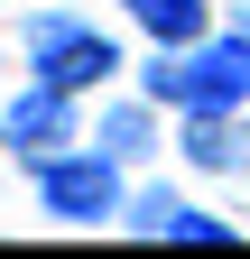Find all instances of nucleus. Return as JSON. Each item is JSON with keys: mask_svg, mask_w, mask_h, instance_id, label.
Listing matches in <instances>:
<instances>
[{"mask_svg": "<svg viewBox=\"0 0 250 259\" xmlns=\"http://www.w3.org/2000/svg\"><path fill=\"white\" fill-rule=\"evenodd\" d=\"M139 93L158 111H250V37L204 28L195 47H158L139 65Z\"/></svg>", "mask_w": 250, "mask_h": 259, "instance_id": "1", "label": "nucleus"}, {"mask_svg": "<svg viewBox=\"0 0 250 259\" xmlns=\"http://www.w3.org/2000/svg\"><path fill=\"white\" fill-rule=\"evenodd\" d=\"M130 65H120L111 28L102 19H74V10H37L28 19V83H56V93H111Z\"/></svg>", "mask_w": 250, "mask_h": 259, "instance_id": "2", "label": "nucleus"}, {"mask_svg": "<svg viewBox=\"0 0 250 259\" xmlns=\"http://www.w3.org/2000/svg\"><path fill=\"white\" fill-rule=\"evenodd\" d=\"M28 185H37V213H47V222H74V232H84V222H120V204H130L120 157H102L93 139L37 157V167H28Z\"/></svg>", "mask_w": 250, "mask_h": 259, "instance_id": "3", "label": "nucleus"}, {"mask_svg": "<svg viewBox=\"0 0 250 259\" xmlns=\"http://www.w3.org/2000/svg\"><path fill=\"white\" fill-rule=\"evenodd\" d=\"M74 139H84L74 93H56V83H28V93H10V111H0V148H10L19 167H37V157L74 148Z\"/></svg>", "mask_w": 250, "mask_h": 259, "instance_id": "4", "label": "nucleus"}, {"mask_svg": "<svg viewBox=\"0 0 250 259\" xmlns=\"http://www.w3.org/2000/svg\"><path fill=\"white\" fill-rule=\"evenodd\" d=\"M120 232H130V241H213V250H232V241H241L223 213L185 204L176 185H139L130 204H120Z\"/></svg>", "mask_w": 250, "mask_h": 259, "instance_id": "5", "label": "nucleus"}, {"mask_svg": "<svg viewBox=\"0 0 250 259\" xmlns=\"http://www.w3.org/2000/svg\"><path fill=\"white\" fill-rule=\"evenodd\" d=\"M176 157L204 176H250V111H176Z\"/></svg>", "mask_w": 250, "mask_h": 259, "instance_id": "6", "label": "nucleus"}, {"mask_svg": "<svg viewBox=\"0 0 250 259\" xmlns=\"http://www.w3.org/2000/svg\"><path fill=\"white\" fill-rule=\"evenodd\" d=\"M93 148L120 157V167H148L158 157V102L148 93H120V102H102V120H93Z\"/></svg>", "mask_w": 250, "mask_h": 259, "instance_id": "7", "label": "nucleus"}, {"mask_svg": "<svg viewBox=\"0 0 250 259\" xmlns=\"http://www.w3.org/2000/svg\"><path fill=\"white\" fill-rule=\"evenodd\" d=\"M120 19H130L148 47H195L213 28V0H120Z\"/></svg>", "mask_w": 250, "mask_h": 259, "instance_id": "8", "label": "nucleus"}, {"mask_svg": "<svg viewBox=\"0 0 250 259\" xmlns=\"http://www.w3.org/2000/svg\"><path fill=\"white\" fill-rule=\"evenodd\" d=\"M232 28H241V37H250V0H241V10H232Z\"/></svg>", "mask_w": 250, "mask_h": 259, "instance_id": "9", "label": "nucleus"}, {"mask_svg": "<svg viewBox=\"0 0 250 259\" xmlns=\"http://www.w3.org/2000/svg\"><path fill=\"white\" fill-rule=\"evenodd\" d=\"M0 10H10V0H0Z\"/></svg>", "mask_w": 250, "mask_h": 259, "instance_id": "10", "label": "nucleus"}]
</instances>
